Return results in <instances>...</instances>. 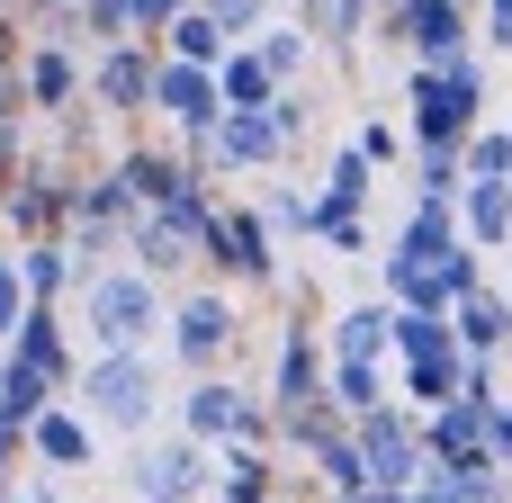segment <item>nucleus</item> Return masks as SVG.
Instances as JSON below:
<instances>
[{"mask_svg":"<svg viewBox=\"0 0 512 503\" xmlns=\"http://www.w3.org/2000/svg\"><path fill=\"white\" fill-rule=\"evenodd\" d=\"M477 126H486V63L477 54L441 63V72L414 63V81H405V153H459Z\"/></svg>","mask_w":512,"mask_h":503,"instance_id":"nucleus-1","label":"nucleus"},{"mask_svg":"<svg viewBox=\"0 0 512 503\" xmlns=\"http://www.w3.org/2000/svg\"><path fill=\"white\" fill-rule=\"evenodd\" d=\"M477 279H486V252H468V243H423V234H396V243L378 252V297H387V306L450 315Z\"/></svg>","mask_w":512,"mask_h":503,"instance_id":"nucleus-2","label":"nucleus"},{"mask_svg":"<svg viewBox=\"0 0 512 503\" xmlns=\"http://www.w3.org/2000/svg\"><path fill=\"white\" fill-rule=\"evenodd\" d=\"M72 387H81V423L90 432H144L153 405H162L153 351H99L90 369H72Z\"/></svg>","mask_w":512,"mask_h":503,"instance_id":"nucleus-3","label":"nucleus"},{"mask_svg":"<svg viewBox=\"0 0 512 503\" xmlns=\"http://www.w3.org/2000/svg\"><path fill=\"white\" fill-rule=\"evenodd\" d=\"M153 324H162V279H144V270H90L81 279V333L99 351H144Z\"/></svg>","mask_w":512,"mask_h":503,"instance_id":"nucleus-4","label":"nucleus"},{"mask_svg":"<svg viewBox=\"0 0 512 503\" xmlns=\"http://www.w3.org/2000/svg\"><path fill=\"white\" fill-rule=\"evenodd\" d=\"M351 450H360V486H423V414L414 405H369V414H351Z\"/></svg>","mask_w":512,"mask_h":503,"instance_id":"nucleus-5","label":"nucleus"},{"mask_svg":"<svg viewBox=\"0 0 512 503\" xmlns=\"http://www.w3.org/2000/svg\"><path fill=\"white\" fill-rule=\"evenodd\" d=\"M180 432H189L198 450H216V441H225V450H261L279 423H270V405H252L234 378L207 369V378H189V396H180Z\"/></svg>","mask_w":512,"mask_h":503,"instance_id":"nucleus-6","label":"nucleus"},{"mask_svg":"<svg viewBox=\"0 0 512 503\" xmlns=\"http://www.w3.org/2000/svg\"><path fill=\"white\" fill-rule=\"evenodd\" d=\"M198 261H216L234 288H270V279H279V252H270L261 207H216L207 234H198Z\"/></svg>","mask_w":512,"mask_h":503,"instance_id":"nucleus-7","label":"nucleus"},{"mask_svg":"<svg viewBox=\"0 0 512 503\" xmlns=\"http://www.w3.org/2000/svg\"><path fill=\"white\" fill-rule=\"evenodd\" d=\"M234 333H243L234 297H225V288H198V297H180V315H171V360L207 378V369L234 351Z\"/></svg>","mask_w":512,"mask_h":503,"instance_id":"nucleus-8","label":"nucleus"},{"mask_svg":"<svg viewBox=\"0 0 512 503\" xmlns=\"http://www.w3.org/2000/svg\"><path fill=\"white\" fill-rule=\"evenodd\" d=\"M486 414H495V396H450V405H432L423 414V459L432 468H486L495 450H486Z\"/></svg>","mask_w":512,"mask_h":503,"instance_id":"nucleus-9","label":"nucleus"},{"mask_svg":"<svg viewBox=\"0 0 512 503\" xmlns=\"http://www.w3.org/2000/svg\"><path fill=\"white\" fill-rule=\"evenodd\" d=\"M153 45L144 36H117V45H99V63H90V90H99V108H117V117H144L153 108Z\"/></svg>","mask_w":512,"mask_h":503,"instance_id":"nucleus-10","label":"nucleus"},{"mask_svg":"<svg viewBox=\"0 0 512 503\" xmlns=\"http://www.w3.org/2000/svg\"><path fill=\"white\" fill-rule=\"evenodd\" d=\"M405 54H414L423 72L468 63V54H477V18L450 9V0H405Z\"/></svg>","mask_w":512,"mask_h":503,"instance_id":"nucleus-11","label":"nucleus"},{"mask_svg":"<svg viewBox=\"0 0 512 503\" xmlns=\"http://www.w3.org/2000/svg\"><path fill=\"white\" fill-rule=\"evenodd\" d=\"M207 468H216V459L180 432V441H162V450L135 459V495H144V503H198V495H207Z\"/></svg>","mask_w":512,"mask_h":503,"instance_id":"nucleus-12","label":"nucleus"},{"mask_svg":"<svg viewBox=\"0 0 512 503\" xmlns=\"http://www.w3.org/2000/svg\"><path fill=\"white\" fill-rule=\"evenodd\" d=\"M315 396H324V333L315 324H288L279 333V369H270V423L297 414V405H315Z\"/></svg>","mask_w":512,"mask_h":503,"instance_id":"nucleus-13","label":"nucleus"},{"mask_svg":"<svg viewBox=\"0 0 512 503\" xmlns=\"http://www.w3.org/2000/svg\"><path fill=\"white\" fill-rule=\"evenodd\" d=\"M153 108H162L180 135H198V126H216L225 99H216V72H207V63H171V54H162V63H153Z\"/></svg>","mask_w":512,"mask_h":503,"instance_id":"nucleus-14","label":"nucleus"},{"mask_svg":"<svg viewBox=\"0 0 512 503\" xmlns=\"http://www.w3.org/2000/svg\"><path fill=\"white\" fill-rule=\"evenodd\" d=\"M459 243L468 252H512V180H459Z\"/></svg>","mask_w":512,"mask_h":503,"instance_id":"nucleus-15","label":"nucleus"},{"mask_svg":"<svg viewBox=\"0 0 512 503\" xmlns=\"http://www.w3.org/2000/svg\"><path fill=\"white\" fill-rule=\"evenodd\" d=\"M450 333H459V351H495L512 369V297L495 288V279H477L459 306H450Z\"/></svg>","mask_w":512,"mask_h":503,"instance_id":"nucleus-16","label":"nucleus"},{"mask_svg":"<svg viewBox=\"0 0 512 503\" xmlns=\"http://www.w3.org/2000/svg\"><path fill=\"white\" fill-rule=\"evenodd\" d=\"M324 351H333V360H387V351H396V306H387V297L342 306L333 333H324Z\"/></svg>","mask_w":512,"mask_h":503,"instance_id":"nucleus-17","label":"nucleus"},{"mask_svg":"<svg viewBox=\"0 0 512 503\" xmlns=\"http://www.w3.org/2000/svg\"><path fill=\"white\" fill-rule=\"evenodd\" d=\"M9 360H18V369H36V378H54V387H72L63 315H54V306H27V315H18V333H9Z\"/></svg>","mask_w":512,"mask_h":503,"instance_id":"nucleus-18","label":"nucleus"},{"mask_svg":"<svg viewBox=\"0 0 512 503\" xmlns=\"http://www.w3.org/2000/svg\"><path fill=\"white\" fill-rule=\"evenodd\" d=\"M18 441H27V459H36V468H90V423H81L72 405H45Z\"/></svg>","mask_w":512,"mask_h":503,"instance_id":"nucleus-19","label":"nucleus"},{"mask_svg":"<svg viewBox=\"0 0 512 503\" xmlns=\"http://www.w3.org/2000/svg\"><path fill=\"white\" fill-rule=\"evenodd\" d=\"M72 90H81V63H72V45L36 36V54H27V72H18V99H27V108H72Z\"/></svg>","mask_w":512,"mask_h":503,"instance_id":"nucleus-20","label":"nucleus"},{"mask_svg":"<svg viewBox=\"0 0 512 503\" xmlns=\"http://www.w3.org/2000/svg\"><path fill=\"white\" fill-rule=\"evenodd\" d=\"M414 503H512V468H423Z\"/></svg>","mask_w":512,"mask_h":503,"instance_id":"nucleus-21","label":"nucleus"},{"mask_svg":"<svg viewBox=\"0 0 512 503\" xmlns=\"http://www.w3.org/2000/svg\"><path fill=\"white\" fill-rule=\"evenodd\" d=\"M117 189H126L135 207H162V198L198 189V171H189L180 153H126V162H117Z\"/></svg>","mask_w":512,"mask_h":503,"instance_id":"nucleus-22","label":"nucleus"},{"mask_svg":"<svg viewBox=\"0 0 512 503\" xmlns=\"http://www.w3.org/2000/svg\"><path fill=\"white\" fill-rule=\"evenodd\" d=\"M387 396H396L387 360H333V351H324V405H342V414H369V405H387Z\"/></svg>","mask_w":512,"mask_h":503,"instance_id":"nucleus-23","label":"nucleus"},{"mask_svg":"<svg viewBox=\"0 0 512 503\" xmlns=\"http://www.w3.org/2000/svg\"><path fill=\"white\" fill-rule=\"evenodd\" d=\"M297 27H306L315 45H333V54H360V36H369V0H297Z\"/></svg>","mask_w":512,"mask_h":503,"instance_id":"nucleus-24","label":"nucleus"},{"mask_svg":"<svg viewBox=\"0 0 512 503\" xmlns=\"http://www.w3.org/2000/svg\"><path fill=\"white\" fill-rule=\"evenodd\" d=\"M369 189H378V171L342 144V153H333V171H324V189H315V216H369Z\"/></svg>","mask_w":512,"mask_h":503,"instance_id":"nucleus-25","label":"nucleus"},{"mask_svg":"<svg viewBox=\"0 0 512 503\" xmlns=\"http://www.w3.org/2000/svg\"><path fill=\"white\" fill-rule=\"evenodd\" d=\"M162 45H171V63H207V72H216V63H225V45H234V36H225V27H216V18H207V9H198V0H189V9H180V18H171V27H162Z\"/></svg>","mask_w":512,"mask_h":503,"instance_id":"nucleus-26","label":"nucleus"},{"mask_svg":"<svg viewBox=\"0 0 512 503\" xmlns=\"http://www.w3.org/2000/svg\"><path fill=\"white\" fill-rule=\"evenodd\" d=\"M252 54H261V72H270V81H279V90H288V81H297V72H306V54H315V36H306V27H297V18H279V27H270V18H261V27H252Z\"/></svg>","mask_w":512,"mask_h":503,"instance_id":"nucleus-27","label":"nucleus"},{"mask_svg":"<svg viewBox=\"0 0 512 503\" xmlns=\"http://www.w3.org/2000/svg\"><path fill=\"white\" fill-rule=\"evenodd\" d=\"M270 90H279V81L261 72V54H252V45H225V63H216V99H225V108H270Z\"/></svg>","mask_w":512,"mask_h":503,"instance_id":"nucleus-28","label":"nucleus"},{"mask_svg":"<svg viewBox=\"0 0 512 503\" xmlns=\"http://www.w3.org/2000/svg\"><path fill=\"white\" fill-rule=\"evenodd\" d=\"M459 180H512V117H486L459 144Z\"/></svg>","mask_w":512,"mask_h":503,"instance_id":"nucleus-29","label":"nucleus"},{"mask_svg":"<svg viewBox=\"0 0 512 503\" xmlns=\"http://www.w3.org/2000/svg\"><path fill=\"white\" fill-rule=\"evenodd\" d=\"M441 351H459L450 315H423V306H396V351H387V360H441Z\"/></svg>","mask_w":512,"mask_h":503,"instance_id":"nucleus-30","label":"nucleus"},{"mask_svg":"<svg viewBox=\"0 0 512 503\" xmlns=\"http://www.w3.org/2000/svg\"><path fill=\"white\" fill-rule=\"evenodd\" d=\"M18 279H27V306H54L63 288H72V261H63V243L45 234V243H27L18 252Z\"/></svg>","mask_w":512,"mask_h":503,"instance_id":"nucleus-31","label":"nucleus"},{"mask_svg":"<svg viewBox=\"0 0 512 503\" xmlns=\"http://www.w3.org/2000/svg\"><path fill=\"white\" fill-rule=\"evenodd\" d=\"M306 459H315V477H324L333 495H360V450H351V423H342V432H324Z\"/></svg>","mask_w":512,"mask_h":503,"instance_id":"nucleus-32","label":"nucleus"},{"mask_svg":"<svg viewBox=\"0 0 512 503\" xmlns=\"http://www.w3.org/2000/svg\"><path fill=\"white\" fill-rule=\"evenodd\" d=\"M351 153H360L369 171H387V162H405V126H396V117H360V126H351Z\"/></svg>","mask_w":512,"mask_h":503,"instance_id":"nucleus-33","label":"nucleus"},{"mask_svg":"<svg viewBox=\"0 0 512 503\" xmlns=\"http://www.w3.org/2000/svg\"><path fill=\"white\" fill-rule=\"evenodd\" d=\"M261 225L306 243V234H315V189H270V198H261Z\"/></svg>","mask_w":512,"mask_h":503,"instance_id":"nucleus-34","label":"nucleus"},{"mask_svg":"<svg viewBox=\"0 0 512 503\" xmlns=\"http://www.w3.org/2000/svg\"><path fill=\"white\" fill-rule=\"evenodd\" d=\"M405 234H423V243H459V207H450V198H432V189H414Z\"/></svg>","mask_w":512,"mask_h":503,"instance_id":"nucleus-35","label":"nucleus"},{"mask_svg":"<svg viewBox=\"0 0 512 503\" xmlns=\"http://www.w3.org/2000/svg\"><path fill=\"white\" fill-rule=\"evenodd\" d=\"M261 117L279 126V144H288V153H297V144H306V126H315V108H306V90H297V81H288V90H270V108H261Z\"/></svg>","mask_w":512,"mask_h":503,"instance_id":"nucleus-36","label":"nucleus"},{"mask_svg":"<svg viewBox=\"0 0 512 503\" xmlns=\"http://www.w3.org/2000/svg\"><path fill=\"white\" fill-rule=\"evenodd\" d=\"M72 36H99V45H117V36H126V0H81Z\"/></svg>","mask_w":512,"mask_h":503,"instance_id":"nucleus-37","label":"nucleus"},{"mask_svg":"<svg viewBox=\"0 0 512 503\" xmlns=\"http://www.w3.org/2000/svg\"><path fill=\"white\" fill-rule=\"evenodd\" d=\"M18 315H27V279H18V252H0V351L18 333Z\"/></svg>","mask_w":512,"mask_h":503,"instance_id":"nucleus-38","label":"nucleus"},{"mask_svg":"<svg viewBox=\"0 0 512 503\" xmlns=\"http://www.w3.org/2000/svg\"><path fill=\"white\" fill-rule=\"evenodd\" d=\"M198 9H207V18H216V27L234 36V45H243V36H252V27L270 18V0H198Z\"/></svg>","mask_w":512,"mask_h":503,"instance_id":"nucleus-39","label":"nucleus"},{"mask_svg":"<svg viewBox=\"0 0 512 503\" xmlns=\"http://www.w3.org/2000/svg\"><path fill=\"white\" fill-rule=\"evenodd\" d=\"M468 18H477V45L512 54V0H468Z\"/></svg>","mask_w":512,"mask_h":503,"instance_id":"nucleus-40","label":"nucleus"},{"mask_svg":"<svg viewBox=\"0 0 512 503\" xmlns=\"http://www.w3.org/2000/svg\"><path fill=\"white\" fill-rule=\"evenodd\" d=\"M414 189H432V198H459V153H414Z\"/></svg>","mask_w":512,"mask_h":503,"instance_id":"nucleus-41","label":"nucleus"},{"mask_svg":"<svg viewBox=\"0 0 512 503\" xmlns=\"http://www.w3.org/2000/svg\"><path fill=\"white\" fill-rule=\"evenodd\" d=\"M180 9H189V0H126V36H144V45H153Z\"/></svg>","mask_w":512,"mask_h":503,"instance_id":"nucleus-42","label":"nucleus"},{"mask_svg":"<svg viewBox=\"0 0 512 503\" xmlns=\"http://www.w3.org/2000/svg\"><path fill=\"white\" fill-rule=\"evenodd\" d=\"M486 450H495V468H512V396H495V414H486Z\"/></svg>","mask_w":512,"mask_h":503,"instance_id":"nucleus-43","label":"nucleus"},{"mask_svg":"<svg viewBox=\"0 0 512 503\" xmlns=\"http://www.w3.org/2000/svg\"><path fill=\"white\" fill-rule=\"evenodd\" d=\"M450 9H468V0H450Z\"/></svg>","mask_w":512,"mask_h":503,"instance_id":"nucleus-44","label":"nucleus"},{"mask_svg":"<svg viewBox=\"0 0 512 503\" xmlns=\"http://www.w3.org/2000/svg\"><path fill=\"white\" fill-rule=\"evenodd\" d=\"M504 63H512V54H504Z\"/></svg>","mask_w":512,"mask_h":503,"instance_id":"nucleus-45","label":"nucleus"}]
</instances>
